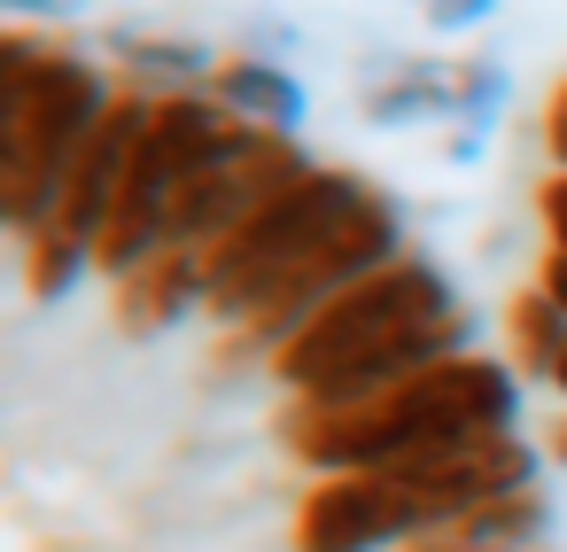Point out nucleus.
<instances>
[{"instance_id": "obj_16", "label": "nucleus", "mask_w": 567, "mask_h": 552, "mask_svg": "<svg viewBox=\"0 0 567 552\" xmlns=\"http://www.w3.org/2000/svg\"><path fill=\"white\" fill-rule=\"evenodd\" d=\"M489 17H497V0H435V9H427V32L458 40V32H482Z\"/></svg>"}, {"instance_id": "obj_4", "label": "nucleus", "mask_w": 567, "mask_h": 552, "mask_svg": "<svg viewBox=\"0 0 567 552\" xmlns=\"http://www.w3.org/2000/svg\"><path fill=\"white\" fill-rule=\"evenodd\" d=\"M365 195H373V180H358V172H342V164H319L303 187H288L280 203H265L234 242L210 249V319H218V327H241Z\"/></svg>"}, {"instance_id": "obj_3", "label": "nucleus", "mask_w": 567, "mask_h": 552, "mask_svg": "<svg viewBox=\"0 0 567 552\" xmlns=\"http://www.w3.org/2000/svg\"><path fill=\"white\" fill-rule=\"evenodd\" d=\"M443 311H458L451 273H443L435 257L404 249L396 265H381V273L358 280L350 296H334L303 335H288V343L272 350V381H280L288 397H311V389H327L334 374H350L358 358H373L381 343H396V335H412V327H427V319H443Z\"/></svg>"}, {"instance_id": "obj_7", "label": "nucleus", "mask_w": 567, "mask_h": 552, "mask_svg": "<svg viewBox=\"0 0 567 552\" xmlns=\"http://www.w3.org/2000/svg\"><path fill=\"white\" fill-rule=\"evenodd\" d=\"M187 311H210V257L203 249H164L148 257L133 280H117V327L125 335H164L179 327Z\"/></svg>"}, {"instance_id": "obj_11", "label": "nucleus", "mask_w": 567, "mask_h": 552, "mask_svg": "<svg viewBox=\"0 0 567 552\" xmlns=\"http://www.w3.org/2000/svg\"><path fill=\"white\" fill-rule=\"evenodd\" d=\"M505 358H513L520 374H536V381H551L559 358H567V311H559L536 280L505 304Z\"/></svg>"}, {"instance_id": "obj_2", "label": "nucleus", "mask_w": 567, "mask_h": 552, "mask_svg": "<svg viewBox=\"0 0 567 552\" xmlns=\"http://www.w3.org/2000/svg\"><path fill=\"white\" fill-rule=\"evenodd\" d=\"M117 110L102 63H86L63 40H40L32 24L0 32V218L17 242H32L63 195V172Z\"/></svg>"}, {"instance_id": "obj_20", "label": "nucleus", "mask_w": 567, "mask_h": 552, "mask_svg": "<svg viewBox=\"0 0 567 552\" xmlns=\"http://www.w3.org/2000/svg\"><path fill=\"white\" fill-rule=\"evenodd\" d=\"M551 459H559V467H567V412H559V420H551Z\"/></svg>"}, {"instance_id": "obj_22", "label": "nucleus", "mask_w": 567, "mask_h": 552, "mask_svg": "<svg viewBox=\"0 0 567 552\" xmlns=\"http://www.w3.org/2000/svg\"><path fill=\"white\" fill-rule=\"evenodd\" d=\"M412 9H435V0H412Z\"/></svg>"}, {"instance_id": "obj_6", "label": "nucleus", "mask_w": 567, "mask_h": 552, "mask_svg": "<svg viewBox=\"0 0 567 552\" xmlns=\"http://www.w3.org/2000/svg\"><path fill=\"white\" fill-rule=\"evenodd\" d=\"M427 536V513L389 474H319L296 498V552H404Z\"/></svg>"}, {"instance_id": "obj_15", "label": "nucleus", "mask_w": 567, "mask_h": 552, "mask_svg": "<svg viewBox=\"0 0 567 552\" xmlns=\"http://www.w3.org/2000/svg\"><path fill=\"white\" fill-rule=\"evenodd\" d=\"M536 226H544V249H567V172L536 180Z\"/></svg>"}, {"instance_id": "obj_14", "label": "nucleus", "mask_w": 567, "mask_h": 552, "mask_svg": "<svg viewBox=\"0 0 567 552\" xmlns=\"http://www.w3.org/2000/svg\"><path fill=\"white\" fill-rule=\"evenodd\" d=\"M497 110H505V63L497 55H466L458 63V125L497 133Z\"/></svg>"}, {"instance_id": "obj_5", "label": "nucleus", "mask_w": 567, "mask_h": 552, "mask_svg": "<svg viewBox=\"0 0 567 552\" xmlns=\"http://www.w3.org/2000/svg\"><path fill=\"white\" fill-rule=\"evenodd\" d=\"M396 257H404V211H396L389 187H373V195H365V203H358V211H350V218H342L249 319H241V327H226V366H234V358H265V366H272V350H280L288 335H303L334 296H350L358 280H373V273L396 265Z\"/></svg>"}, {"instance_id": "obj_19", "label": "nucleus", "mask_w": 567, "mask_h": 552, "mask_svg": "<svg viewBox=\"0 0 567 552\" xmlns=\"http://www.w3.org/2000/svg\"><path fill=\"white\" fill-rule=\"evenodd\" d=\"M536 288L567 311V249H544V257H536Z\"/></svg>"}, {"instance_id": "obj_21", "label": "nucleus", "mask_w": 567, "mask_h": 552, "mask_svg": "<svg viewBox=\"0 0 567 552\" xmlns=\"http://www.w3.org/2000/svg\"><path fill=\"white\" fill-rule=\"evenodd\" d=\"M551 389H559V397H567V358H559V374H551Z\"/></svg>"}, {"instance_id": "obj_9", "label": "nucleus", "mask_w": 567, "mask_h": 552, "mask_svg": "<svg viewBox=\"0 0 567 552\" xmlns=\"http://www.w3.org/2000/svg\"><path fill=\"white\" fill-rule=\"evenodd\" d=\"M110 55L125 63V86L164 102V94H210L218 55L187 32H110Z\"/></svg>"}, {"instance_id": "obj_18", "label": "nucleus", "mask_w": 567, "mask_h": 552, "mask_svg": "<svg viewBox=\"0 0 567 552\" xmlns=\"http://www.w3.org/2000/svg\"><path fill=\"white\" fill-rule=\"evenodd\" d=\"M544 156H551V172H567V79L544 94Z\"/></svg>"}, {"instance_id": "obj_10", "label": "nucleus", "mask_w": 567, "mask_h": 552, "mask_svg": "<svg viewBox=\"0 0 567 552\" xmlns=\"http://www.w3.org/2000/svg\"><path fill=\"white\" fill-rule=\"evenodd\" d=\"M358 110H365V125H389V133L458 125V63H396V71L365 79Z\"/></svg>"}, {"instance_id": "obj_1", "label": "nucleus", "mask_w": 567, "mask_h": 552, "mask_svg": "<svg viewBox=\"0 0 567 552\" xmlns=\"http://www.w3.org/2000/svg\"><path fill=\"white\" fill-rule=\"evenodd\" d=\"M497 428H520V366L489 350L443 358L365 405H280V443L311 474H381L396 459Z\"/></svg>"}, {"instance_id": "obj_8", "label": "nucleus", "mask_w": 567, "mask_h": 552, "mask_svg": "<svg viewBox=\"0 0 567 552\" xmlns=\"http://www.w3.org/2000/svg\"><path fill=\"white\" fill-rule=\"evenodd\" d=\"M210 102H218V110H234V117H241V125H257V133H280V141H296V133H303V117H311L303 79H296L288 63H265V55H226V63H218V79H210Z\"/></svg>"}, {"instance_id": "obj_17", "label": "nucleus", "mask_w": 567, "mask_h": 552, "mask_svg": "<svg viewBox=\"0 0 567 552\" xmlns=\"http://www.w3.org/2000/svg\"><path fill=\"white\" fill-rule=\"evenodd\" d=\"M86 9L94 0H0V17H17V24H71Z\"/></svg>"}, {"instance_id": "obj_13", "label": "nucleus", "mask_w": 567, "mask_h": 552, "mask_svg": "<svg viewBox=\"0 0 567 552\" xmlns=\"http://www.w3.org/2000/svg\"><path fill=\"white\" fill-rule=\"evenodd\" d=\"M86 273H94L86 242H63V234H32L24 242V288H32V304H63Z\"/></svg>"}, {"instance_id": "obj_12", "label": "nucleus", "mask_w": 567, "mask_h": 552, "mask_svg": "<svg viewBox=\"0 0 567 552\" xmlns=\"http://www.w3.org/2000/svg\"><path fill=\"white\" fill-rule=\"evenodd\" d=\"M544 529H551L544 490H505V498L474 505L451 536H458V544H474V552H536V544H544Z\"/></svg>"}]
</instances>
